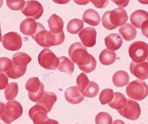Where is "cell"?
<instances>
[{
	"label": "cell",
	"mask_w": 148,
	"mask_h": 124,
	"mask_svg": "<svg viewBox=\"0 0 148 124\" xmlns=\"http://www.w3.org/2000/svg\"><path fill=\"white\" fill-rule=\"evenodd\" d=\"M69 55L73 62L84 73H89L96 69V60L93 55L88 53L87 48L81 42L72 44L69 50Z\"/></svg>",
	"instance_id": "1"
},
{
	"label": "cell",
	"mask_w": 148,
	"mask_h": 124,
	"mask_svg": "<svg viewBox=\"0 0 148 124\" xmlns=\"http://www.w3.org/2000/svg\"><path fill=\"white\" fill-rule=\"evenodd\" d=\"M31 36L38 45L44 48L59 46L64 42L65 39L64 31L59 33H54L51 31L46 30L40 23H39L35 33Z\"/></svg>",
	"instance_id": "2"
},
{
	"label": "cell",
	"mask_w": 148,
	"mask_h": 124,
	"mask_svg": "<svg viewBox=\"0 0 148 124\" xmlns=\"http://www.w3.org/2000/svg\"><path fill=\"white\" fill-rule=\"evenodd\" d=\"M128 20V16L126 10L120 7L104 13L102 18V22L104 27L112 30L125 24Z\"/></svg>",
	"instance_id": "3"
},
{
	"label": "cell",
	"mask_w": 148,
	"mask_h": 124,
	"mask_svg": "<svg viewBox=\"0 0 148 124\" xmlns=\"http://www.w3.org/2000/svg\"><path fill=\"white\" fill-rule=\"evenodd\" d=\"M127 95L131 99L141 101L148 95V86L146 82L136 80L130 82L126 88Z\"/></svg>",
	"instance_id": "4"
},
{
	"label": "cell",
	"mask_w": 148,
	"mask_h": 124,
	"mask_svg": "<svg viewBox=\"0 0 148 124\" xmlns=\"http://www.w3.org/2000/svg\"><path fill=\"white\" fill-rule=\"evenodd\" d=\"M23 112L22 106L19 102L15 100L9 101L6 103L1 119L5 123L10 124L21 117Z\"/></svg>",
	"instance_id": "5"
},
{
	"label": "cell",
	"mask_w": 148,
	"mask_h": 124,
	"mask_svg": "<svg viewBox=\"0 0 148 124\" xmlns=\"http://www.w3.org/2000/svg\"><path fill=\"white\" fill-rule=\"evenodd\" d=\"M25 88L29 92V98L33 102L40 100L45 93L44 85L36 77L29 78L26 83Z\"/></svg>",
	"instance_id": "6"
},
{
	"label": "cell",
	"mask_w": 148,
	"mask_h": 124,
	"mask_svg": "<svg viewBox=\"0 0 148 124\" xmlns=\"http://www.w3.org/2000/svg\"><path fill=\"white\" fill-rule=\"evenodd\" d=\"M129 54L135 63L143 62L148 56V45L143 42H135L129 48Z\"/></svg>",
	"instance_id": "7"
},
{
	"label": "cell",
	"mask_w": 148,
	"mask_h": 124,
	"mask_svg": "<svg viewBox=\"0 0 148 124\" xmlns=\"http://www.w3.org/2000/svg\"><path fill=\"white\" fill-rule=\"evenodd\" d=\"M38 59L40 65L47 70H56L60 64L59 58L48 48H44L40 52Z\"/></svg>",
	"instance_id": "8"
},
{
	"label": "cell",
	"mask_w": 148,
	"mask_h": 124,
	"mask_svg": "<svg viewBox=\"0 0 148 124\" xmlns=\"http://www.w3.org/2000/svg\"><path fill=\"white\" fill-rule=\"evenodd\" d=\"M47 110L41 105L36 104L30 108L29 111V118L34 124H59L57 121L49 119L47 116Z\"/></svg>",
	"instance_id": "9"
},
{
	"label": "cell",
	"mask_w": 148,
	"mask_h": 124,
	"mask_svg": "<svg viewBox=\"0 0 148 124\" xmlns=\"http://www.w3.org/2000/svg\"><path fill=\"white\" fill-rule=\"evenodd\" d=\"M118 112L123 117L134 121L140 117L141 111L140 106L137 102L127 99L125 106Z\"/></svg>",
	"instance_id": "10"
},
{
	"label": "cell",
	"mask_w": 148,
	"mask_h": 124,
	"mask_svg": "<svg viewBox=\"0 0 148 124\" xmlns=\"http://www.w3.org/2000/svg\"><path fill=\"white\" fill-rule=\"evenodd\" d=\"M21 12L27 18L36 20L40 18L43 14V7L39 2L31 0L25 2Z\"/></svg>",
	"instance_id": "11"
},
{
	"label": "cell",
	"mask_w": 148,
	"mask_h": 124,
	"mask_svg": "<svg viewBox=\"0 0 148 124\" xmlns=\"http://www.w3.org/2000/svg\"><path fill=\"white\" fill-rule=\"evenodd\" d=\"M2 45L3 47L11 51L19 50L22 46V40L21 35L14 32H9L3 36Z\"/></svg>",
	"instance_id": "12"
},
{
	"label": "cell",
	"mask_w": 148,
	"mask_h": 124,
	"mask_svg": "<svg viewBox=\"0 0 148 124\" xmlns=\"http://www.w3.org/2000/svg\"><path fill=\"white\" fill-rule=\"evenodd\" d=\"M79 38L84 46L92 47L96 43L97 32L94 28L88 27L83 29L78 33Z\"/></svg>",
	"instance_id": "13"
},
{
	"label": "cell",
	"mask_w": 148,
	"mask_h": 124,
	"mask_svg": "<svg viewBox=\"0 0 148 124\" xmlns=\"http://www.w3.org/2000/svg\"><path fill=\"white\" fill-rule=\"evenodd\" d=\"M130 72L133 75L139 79L144 80L148 79V63L147 62L130 63Z\"/></svg>",
	"instance_id": "14"
},
{
	"label": "cell",
	"mask_w": 148,
	"mask_h": 124,
	"mask_svg": "<svg viewBox=\"0 0 148 124\" xmlns=\"http://www.w3.org/2000/svg\"><path fill=\"white\" fill-rule=\"evenodd\" d=\"M65 97L67 101L73 104H77L83 101L84 96L76 86L71 87L66 90Z\"/></svg>",
	"instance_id": "15"
},
{
	"label": "cell",
	"mask_w": 148,
	"mask_h": 124,
	"mask_svg": "<svg viewBox=\"0 0 148 124\" xmlns=\"http://www.w3.org/2000/svg\"><path fill=\"white\" fill-rule=\"evenodd\" d=\"M39 22H36L34 19L27 18L22 22L20 26L21 32L26 35L32 36L37 30Z\"/></svg>",
	"instance_id": "16"
},
{
	"label": "cell",
	"mask_w": 148,
	"mask_h": 124,
	"mask_svg": "<svg viewBox=\"0 0 148 124\" xmlns=\"http://www.w3.org/2000/svg\"><path fill=\"white\" fill-rule=\"evenodd\" d=\"M106 47L110 51H114L119 49L123 44V40L120 35L112 33L109 35L105 38Z\"/></svg>",
	"instance_id": "17"
},
{
	"label": "cell",
	"mask_w": 148,
	"mask_h": 124,
	"mask_svg": "<svg viewBox=\"0 0 148 124\" xmlns=\"http://www.w3.org/2000/svg\"><path fill=\"white\" fill-rule=\"evenodd\" d=\"M57 100V97L55 93L50 92H46L42 97L36 102V104L44 107L49 113L52 110Z\"/></svg>",
	"instance_id": "18"
},
{
	"label": "cell",
	"mask_w": 148,
	"mask_h": 124,
	"mask_svg": "<svg viewBox=\"0 0 148 124\" xmlns=\"http://www.w3.org/2000/svg\"><path fill=\"white\" fill-rule=\"evenodd\" d=\"M50 31L54 33H59L63 31L64 22L61 17L56 14L52 15L48 20Z\"/></svg>",
	"instance_id": "19"
},
{
	"label": "cell",
	"mask_w": 148,
	"mask_h": 124,
	"mask_svg": "<svg viewBox=\"0 0 148 124\" xmlns=\"http://www.w3.org/2000/svg\"><path fill=\"white\" fill-rule=\"evenodd\" d=\"M147 20L148 12L141 10L134 11L130 17L131 23L137 28H141L143 23Z\"/></svg>",
	"instance_id": "20"
},
{
	"label": "cell",
	"mask_w": 148,
	"mask_h": 124,
	"mask_svg": "<svg viewBox=\"0 0 148 124\" xmlns=\"http://www.w3.org/2000/svg\"><path fill=\"white\" fill-rule=\"evenodd\" d=\"M119 32L123 38L127 41L133 40L136 37V29L130 23H126L120 27Z\"/></svg>",
	"instance_id": "21"
},
{
	"label": "cell",
	"mask_w": 148,
	"mask_h": 124,
	"mask_svg": "<svg viewBox=\"0 0 148 124\" xmlns=\"http://www.w3.org/2000/svg\"><path fill=\"white\" fill-rule=\"evenodd\" d=\"M82 19L84 22L94 27L99 25L101 21V17L98 13L92 9H89L84 12Z\"/></svg>",
	"instance_id": "22"
},
{
	"label": "cell",
	"mask_w": 148,
	"mask_h": 124,
	"mask_svg": "<svg viewBox=\"0 0 148 124\" xmlns=\"http://www.w3.org/2000/svg\"><path fill=\"white\" fill-rule=\"evenodd\" d=\"M112 80L116 87H123L127 84L129 82L130 77L127 72L119 71L114 74Z\"/></svg>",
	"instance_id": "23"
},
{
	"label": "cell",
	"mask_w": 148,
	"mask_h": 124,
	"mask_svg": "<svg viewBox=\"0 0 148 124\" xmlns=\"http://www.w3.org/2000/svg\"><path fill=\"white\" fill-rule=\"evenodd\" d=\"M127 99L122 93L120 92L114 93V97L108 104V105L112 109L119 110L122 109L127 103Z\"/></svg>",
	"instance_id": "24"
},
{
	"label": "cell",
	"mask_w": 148,
	"mask_h": 124,
	"mask_svg": "<svg viewBox=\"0 0 148 124\" xmlns=\"http://www.w3.org/2000/svg\"><path fill=\"white\" fill-rule=\"evenodd\" d=\"M60 64L58 70L71 75L74 72L75 65L71 60L65 56L59 57Z\"/></svg>",
	"instance_id": "25"
},
{
	"label": "cell",
	"mask_w": 148,
	"mask_h": 124,
	"mask_svg": "<svg viewBox=\"0 0 148 124\" xmlns=\"http://www.w3.org/2000/svg\"><path fill=\"white\" fill-rule=\"evenodd\" d=\"M116 55L115 52L105 49L101 52L99 56V60L102 65L108 66L115 61Z\"/></svg>",
	"instance_id": "26"
},
{
	"label": "cell",
	"mask_w": 148,
	"mask_h": 124,
	"mask_svg": "<svg viewBox=\"0 0 148 124\" xmlns=\"http://www.w3.org/2000/svg\"><path fill=\"white\" fill-rule=\"evenodd\" d=\"M13 64L19 66H27L29 64L32 59L31 57L25 53L18 52L16 53L12 58Z\"/></svg>",
	"instance_id": "27"
},
{
	"label": "cell",
	"mask_w": 148,
	"mask_h": 124,
	"mask_svg": "<svg viewBox=\"0 0 148 124\" xmlns=\"http://www.w3.org/2000/svg\"><path fill=\"white\" fill-rule=\"evenodd\" d=\"M27 69V66H19L13 64L12 67L5 73L9 78L16 79L23 76Z\"/></svg>",
	"instance_id": "28"
},
{
	"label": "cell",
	"mask_w": 148,
	"mask_h": 124,
	"mask_svg": "<svg viewBox=\"0 0 148 124\" xmlns=\"http://www.w3.org/2000/svg\"><path fill=\"white\" fill-rule=\"evenodd\" d=\"M18 93V86L17 83L12 82L7 86L4 91V95L7 100H14L17 96Z\"/></svg>",
	"instance_id": "29"
},
{
	"label": "cell",
	"mask_w": 148,
	"mask_h": 124,
	"mask_svg": "<svg viewBox=\"0 0 148 124\" xmlns=\"http://www.w3.org/2000/svg\"><path fill=\"white\" fill-rule=\"evenodd\" d=\"M84 27V22L78 19H74L69 22L67 26L68 32L72 34H77Z\"/></svg>",
	"instance_id": "30"
},
{
	"label": "cell",
	"mask_w": 148,
	"mask_h": 124,
	"mask_svg": "<svg viewBox=\"0 0 148 124\" xmlns=\"http://www.w3.org/2000/svg\"><path fill=\"white\" fill-rule=\"evenodd\" d=\"M99 87L94 81H89L88 86L82 92L84 97L88 98H94L97 96L99 93Z\"/></svg>",
	"instance_id": "31"
},
{
	"label": "cell",
	"mask_w": 148,
	"mask_h": 124,
	"mask_svg": "<svg viewBox=\"0 0 148 124\" xmlns=\"http://www.w3.org/2000/svg\"><path fill=\"white\" fill-rule=\"evenodd\" d=\"M113 90L110 89H104L101 92L99 96V100L102 105L109 104L114 97Z\"/></svg>",
	"instance_id": "32"
},
{
	"label": "cell",
	"mask_w": 148,
	"mask_h": 124,
	"mask_svg": "<svg viewBox=\"0 0 148 124\" xmlns=\"http://www.w3.org/2000/svg\"><path fill=\"white\" fill-rule=\"evenodd\" d=\"M113 119L109 114L105 112H101L98 113L95 118L96 124H112Z\"/></svg>",
	"instance_id": "33"
},
{
	"label": "cell",
	"mask_w": 148,
	"mask_h": 124,
	"mask_svg": "<svg viewBox=\"0 0 148 124\" xmlns=\"http://www.w3.org/2000/svg\"><path fill=\"white\" fill-rule=\"evenodd\" d=\"M89 83V81L88 77L84 73H81L77 78V85L81 93L88 86Z\"/></svg>",
	"instance_id": "34"
},
{
	"label": "cell",
	"mask_w": 148,
	"mask_h": 124,
	"mask_svg": "<svg viewBox=\"0 0 148 124\" xmlns=\"http://www.w3.org/2000/svg\"><path fill=\"white\" fill-rule=\"evenodd\" d=\"M8 7L11 10H21L25 4V0H6Z\"/></svg>",
	"instance_id": "35"
},
{
	"label": "cell",
	"mask_w": 148,
	"mask_h": 124,
	"mask_svg": "<svg viewBox=\"0 0 148 124\" xmlns=\"http://www.w3.org/2000/svg\"><path fill=\"white\" fill-rule=\"evenodd\" d=\"M13 63L11 59L6 57L0 58V72H6L13 66Z\"/></svg>",
	"instance_id": "36"
},
{
	"label": "cell",
	"mask_w": 148,
	"mask_h": 124,
	"mask_svg": "<svg viewBox=\"0 0 148 124\" xmlns=\"http://www.w3.org/2000/svg\"><path fill=\"white\" fill-rule=\"evenodd\" d=\"M93 5L98 8H104L108 5L109 0H89Z\"/></svg>",
	"instance_id": "37"
},
{
	"label": "cell",
	"mask_w": 148,
	"mask_h": 124,
	"mask_svg": "<svg viewBox=\"0 0 148 124\" xmlns=\"http://www.w3.org/2000/svg\"><path fill=\"white\" fill-rule=\"evenodd\" d=\"M8 83V78L6 74L0 72V91L6 88Z\"/></svg>",
	"instance_id": "38"
},
{
	"label": "cell",
	"mask_w": 148,
	"mask_h": 124,
	"mask_svg": "<svg viewBox=\"0 0 148 124\" xmlns=\"http://www.w3.org/2000/svg\"><path fill=\"white\" fill-rule=\"evenodd\" d=\"M118 7H125L128 5L130 0H111Z\"/></svg>",
	"instance_id": "39"
},
{
	"label": "cell",
	"mask_w": 148,
	"mask_h": 124,
	"mask_svg": "<svg viewBox=\"0 0 148 124\" xmlns=\"http://www.w3.org/2000/svg\"><path fill=\"white\" fill-rule=\"evenodd\" d=\"M142 33L145 37L148 38V20L145 21L142 25Z\"/></svg>",
	"instance_id": "40"
},
{
	"label": "cell",
	"mask_w": 148,
	"mask_h": 124,
	"mask_svg": "<svg viewBox=\"0 0 148 124\" xmlns=\"http://www.w3.org/2000/svg\"><path fill=\"white\" fill-rule=\"evenodd\" d=\"M76 4L80 5H84L89 3V0H73Z\"/></svg>",
	"instance_id": "41"
},
{
	"label": "cell",
	"mask_w": 148,
	"mask_h": 124,
	"mask_svg": "<svg viewBox=\"0 0 148 124\" xmlns=\"http://www.w3.org/2000/svg\"><path fill=\"white\" fill-rule=\"evenodd\" d=\"M55 3L60 4H66L69 2L70 0H53Z\"/></svg>",
	"instance_id": "42"
},
{
	"label": "cell",
	"mask_w": 148,
	"mask_h": 124,
	"mask_svg": "<svg viewBox=\"0 0 148 124\" xmlns=\"http://www.w3.org/2000/svg\"><path fill=\"white\" fill-rule=\"evenodd\" d=\"M5 110V104L4 103L0 102V118L1 116L3 114Z\"/></svg>",
	"instance_id": "43"
},
{
	"label": "cell",
	"mask_w": 148,
	"mask_h": 124,
	"mask_svg": "<svg viewBox=\"0 0 148 124\" xmlns=\"http://www.w3.org/2000/svg\"><path fill=\"white\" fill-rule=\"evenodd\" d=\"M140 3L143 4H148V0H138Z\"/></svg>",
	"instance_id": "44"
},
{
	"label": "cell",
	"mask_w": 148,
	"mask_h": 124,
	"mask_svg": "<svg viewBox=\"0 0 148 124\" xmlns=\"http://www.w3.org/2000/svg\"><path fill=\"white\" fill-rule=\"evenodd\" d=\"M2 40V34H1V23H0V42Z\"/></svg>",
	"instance_id": "45"
},
{
	"label": "cell",
	"mask_w": 148,
	"mask_h": 124,
	"mask_svg": "<svg viewBox=\"0 0 148 124\" xmlns=\"http://www.w3.org/2000/svg\"><path fill=\"white\" fill-rule=\"evenodd\" d=\"M3 3V0H0V8L1 7Z\"/></svg>",
	"instance_id": "46"
},
{
	"label": "cell",
	"mask_w": 148,
	"mask_h": 124,
	"mask_svg": "<svg viewBox=\"0 0 148 124\" xmlns=\"http://www.w3.org/2000/svg\"><path fill=\"white\" fill-rule=\"evenodd\" d=\"M147 61H148V58Z\"/></svg>",
	"instance_id": "47"
}]
</instances>
